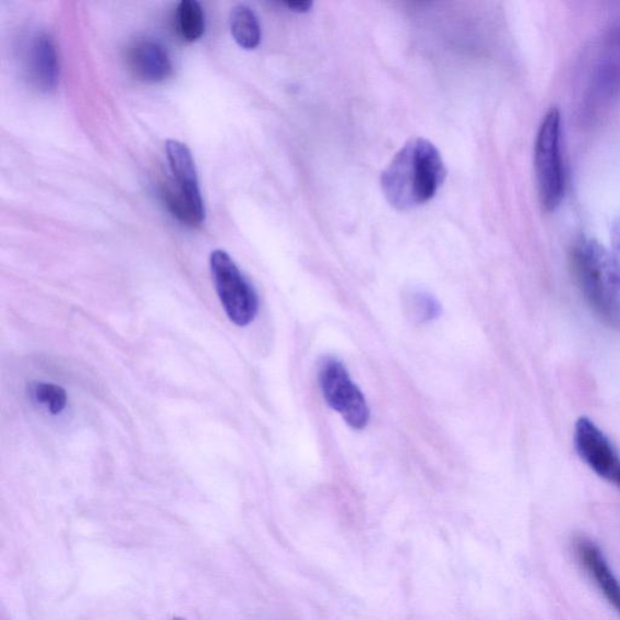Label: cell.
<instances>
[{
    "instance_id": "cell-1",
    "label": "cell",
    "mask_w": 620,
    "mask_h": 620,
    "mask_svg": "<svg viewBox=\"0 0 620 620\" xmlns=\"http://www.w3.org/2000/svg\"><path fill=\"white\" fill-rule=\"evenodd\" d=\"M445 176L437 147L418 138L409 140L388 165L382 174V191L393 207L408 212L433 199Z\"/></svg>"
},
{
    "instance_id": "cell-2",
    "label": "cell",
    "mask_w": 620,
    "mask_h": 620,
    "mask_svg": "<svg viewBox=\"0 0 620 620\" xmlns=\"http://www.w3.org/2000/svg\"><path fill=\"white\" fill-rule=\"evenodd\" d=\"M571 265L586 303L604 324L620 332V276L610 250L581 237L573 243Z\"/></svg>"
},
{
    "instance_id": "cell-3",
    "label": "cell",
    "mask_w": 620,
    "mask_h": 620,
    "mask_svg": "<svg viewBox=\"0 0 620 620\" xmlns=\"http://www.w3.org/2000/svg\"><path fill=\"white\" fill-rule=\"evenodd\" d=\"M561 115L558 108L549 109L541 120L535 143V171L539 201L546 212H556L560 206L567 176L561 146Z\"/></svg>"
},
{
    "instance_id": "cell-4",
    "label": "cell",
    "mask_w": 620,
    "mask_h": 620,
    "mask_svg": "<svg viewBox=\"0 0 620 620\" xmlns=\"http://www.w3.org/2000/svg\"><path fill=\"white\" fill-rule=\"evenodd\" d=\"M210 269L227 317L237 326H248L259 313L257 291L224 250L213 251Z\"/></svg>"
},
{
    "instance_id": "cell-5",
    "label": "cell",
    "mask_w": 620,
    "mask_h": 620,
    "mask_svg": "<svg viewBox=\"0 0 620 620\" xmlns=\"http://www.w3.org/2000/svg\"><path fill=\"white\" fill-rule=\"evenodd\" d=\"M620 95V25L607 32L594 55L584 93V114L593 116Z\"/></svg>"
},
{
    "instance_id": "cell-6",
    "label": "cell",
    "mask_w": 620,
    "mask_h": 620,
    "mask_svg": "<svg viewBox=\"0 0 620 620\" xmlns=\"http://www.w3.org/2000/svg\"><path fill=\"white\" fill-rule=\"evenodd\" d=\"M321 392L332 409H335L353 429L367 428L370 408L359 388L350 379L343 363L326 359L319 371Z\"/></svg>"
},
{
    "instance_id": "cell-7",
    "label": "cell",
    "mask_w": 620,
    "mask_h": 620,
    "mask_svg": "<svg viewBox=\"0 0 620 620\" xmlns=\"http://www.w3.org/2000/svg\"><path fill=\"white\" fill-rule=\"evenodd\" d=\"M573 444L580 458L607 482L620 490V455L612 441L588 417L574 426Z\"/></svg>"
},
{
    "instance_id": "cell-8",
    "label": "cell",
    "mask_w": 620,
    "mask_h": 620,
    "mask_svg": "<svg viewBox=\"0 0 620 620\" xmlns=\"http://www.w3.org/2000/svg\"><path fill=\"white\" fill-rule=\"evenodd\" d=\"M574 551L585 573L589 575L605 600L612 606L620 617V582L608 564L601 549L591 539L581 537L574 541Z\"/></svg>"
},
{
    "instance_id": "cell-9",
    "label": "cell",
    "mask_w": 620,
    "mask_h": 620,
    "mask_svg": "<svg viewBox=\"0 0 620 620\" xmlns=\"http://www.w3.org/2000/svg\"><path fill=\"white\" fill-rule=\"evenodd\" d=\"M27 72L31 83L41 93H50L60 81V59L57 44L41 33L32 38L26 52Z\"/></svg>"
},
{
    "instance_id": "cell-10",
    "label": "cell",
    "mask_w": 620,
    "mask_h": 620,
    "mask_svg": "<svg viewBox=\"0 0 620 620\" xmlns=\"http://www.w3.org/2000/svg\"><path fill=\"white\" fill-rule=\"evenodd\" d=\"M165 150L174 176V181H169L174 190L186 198L199 212L205 213L191 150L176 140L166 141Z\"/></svg>"
},
{
    "instance_id": "cell-11",
    "label": "cell",
    "mask_w": 620,
    "mask_h": 620,
    "mask_svg": "<svg viewBox=\"0 0 620 620\" xmlns=\"http://www.w3.org/2000/svg\"><path fill=\"white\" fill-rule=\"evenodd\" d=\"M129 63L132 72L141 81L159 83L172 74L170 55L160 43L142 39L134 44L129 51Z\"/></svg>"
},
{
    "instance_id": "cell-12",
    "label": "cell",
    "mask_w": 620,
    "mask_h": 620,
    "mask_svg": "<svg viewBox=\"0 0 620 620\" xmlns=\"http://www.w3.org/2000/svg\"><path fill=\"white\" fill-rule=\"evenodd\" d=\"M229 26L233 38L242 49L253 50L261 43V25L254 11L248 5H237L231 9Z\"/></svg>"
},
{
    "instance_id": "cell-13",
    "label": "cell",
    "mask_w": 620,
    "mask_h": 620,
    "mask_svg": "<svg viewBox=\"0 0 620 620\" xmlns=\"http://www.w3.org/2000/svg\"><path fill=\"white\" fill-rule=\"evenodd\" d=\"M177 29L188 43L201 39L205 32V14L201 4L195 0H183L177 8Z\"/></svg>"
},
{
    "instance_id": "cell-14",
    "label": "cell",
    "mask_w": 620,
    "mask_h": 620,
    "mask_svg": "<svg viewBox=\"0 0 620 620\" xmlns=\"http://www.w3.org/2000/svg\"><path fill=\"white\" fill-rule=\"evenodd\" d=\"M29 394L37 403L47 406L52 415H59L68 406V394L57 384L36 382L29 386Z\"/></svg>"
},
{
    "instance_id": "cell-15",
    "label": "cell",
    "mask_w": 620,
    "mask_h": 620,
    "mask_svg": "<svg viewBox=\"0 0 620 620\" xmlns=\"http://www.w3.org/2000/svg\"><path fill=\"white\" fill-rule=\"evenodd\" d=\"M407 307L418 321H429L440 315V306L430 295L414 294L408 297Z\"/></svg>"
},
{
    "instance_id": "cell-16",
    "label": "cell",
    "mask_w": 620,
    "mask_h": 620,
    "mask_svg": "<svg viewBox=\"0 0 620 620\" xmlns=\"http://www.w3.org/2000/svg\"><path fill=\"white\" fill-rule=\"evenodd\" d=\"M611 258L620 276V214L615 219L611 229Z\"/></svg>"
},
{
    "instance_id": "cell-17",
    "label": "cell",
    "mask_w": 620,
    "mask_h": 620,
    "mask_svg": "<svg viewBox=\"0 0 620 620\" xmlns=\"http://www.w3.org/2000/svg\"><path fill=\"white\" fill-rule=\"evenodd\" d=\"M285 7L295 11V13H307V11H309L310 8L313 7V3L312 2H293V3H285Z\"/></svg>"
},
{
    "instance_id": "cell-18",
    "label": "cell",
    "mask_w": 620,
    "mask_h": 620,
    "mask_svg": "<svg viewBox=\"0 0 620 620\" xmlns=\"http://www.w3.org/2000/svg\"><path fill=\"white\" fill-rule=\"evenodd\" d=\"M172 620H184V619H181V618H175V619H172Z\"/></svg>"
}]
</instances>
